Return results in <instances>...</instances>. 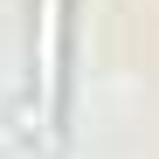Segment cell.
<instances>
[{
  "instance_id": "cell-1",
  "label": "cell",
  "mask_w": 159,
  "mask_h": 159,
  "mask_svg": "<svg viewBox=\"0 0 159 159\" xmlns=\"http://www.w3.org/2000/svg\"><path fill=\"white\" fill-rule=\"evenodd\" d=\"M35 104L42 131L62 139V0H35Z\"/></svg>"
}]
</instances>
